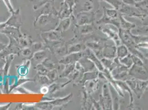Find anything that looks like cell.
<instances>
[{
	"label": "cell",
	"mask_w": 148,
	"mask_h": 110,
	"mask_svg": "<svg viewBox=\"0 0 148 110\" xmlns=\"http://www.w3.org/2000/svg\"><path fill=\"white\" fill-rule=\"evenodd\" d=\"M103 31L106 34H107L111 39H113V41H114V43L117 46H119L120 44V37L118 36V34L116 33L114 31L112 30L111 29H104Z\"/></svg>",
	"instance_id": "1"
},
{
	"label": "cell",
	"mask_w": 148,
	"mask_h": 110,
	"mask_svg": "<svg viewBox=\"0 0 148 110\" xmlns=\"http://www.w3.org/2000/svg\"><path fill=\"white\" fill-rule=\"evenodd\" d=\"M88 56H89V58H90V60H91L96 65L97 68L100 71H104V68L101 64V61H100L97 58V57L92 52L89 51L88 53Z\"/></svg>",
	"instance_id": "2"
},
{
	"label": "cell",
	"mask_w": 148,
	"mask_h": 110,
	"mask_svg": "<svg viewBox=\"0 0 148 110\" xmlns=\"http://www.w3.org/2000/svg\"><path fill=\"white\" fill-rule=\"evenodd\" d=\"M117 54L119 59L124 58L128 55V48L125 45H119L117 48Z\"/></svg>",
	"instance_id": "3"
},
{
	"label": "cell",
	"mask_w": 148,
	"mask_h": 110,
	"mask_svg": "<svg viewBox=\"0 0 148 110\" xmlns=\"http://www.w3.org/2000/svg\"><path fill=\"white\" fill-rule=\"evenodd\" d=\"M120 25L123 29L129 30L135 27V25L127 21L122 16H120Z\"/></svg>",
	"instance_id": "4"
},
{
	"label": "cell",
	"mask_w": 148,
	"mask_h": 110,
	"mask_svg": "<svg viewBox=\"0 0 148 110\" xmlns=\"http://www.w3.org/2000/svg\"><path fill=\"white\" fill-rule=\"evenodd\" d=\"M119 60H120V63L122 64H123L124 65H126V67L127 68H130V67H131L132 64H133L131 55H128L127 56L124 57V58H120Z\"/></svg>",
	"instance_id": "5"
},
{
	"label": "cell",
	"mask_w": 148,
	"mask_h": 110,
	"mask_svg": "<svg viewBox=\"0 0 148 110\" xmlns=\"http://www.w3.org/2000/svg\"><path fill=\"white\" fill-rule=\"evenodd\" d=\"M116 54V51L114 50V47L112 46H107L104 51V55L107 58H112L113 57V55Z\"/></svg>",
	"instance_id": "6"
},
{
	"label": "cell",
	"mask_w": 148,
	"mask_h": 110,
	"mask_svg": "<svg viewBox=\"0 0 148 110\" xmlns=\"http://www.w3.org/2000/svg\"><path fill=\"white\" fill-rule=\"evenodd\" d=\"M108 2L109 3L112 5L116 9H120L122 6V4L121 2L118 0H104Z\"/></svg>",
	"instance_id": "7"
},
{
	"label": "cell",
	"mask_w": 148,
	"mask_h": 110,
	"mask_svg": "<svg viewBox=\"0 0 148 110\" xmlns=\"http://www.w3.org/2000/svg\"><path fill=\"white\" fill-rule=\"evenodd\" d=\"M137 7H140L141 9H148V0H143L140 2H138L135 4Z\"/></svg>",
	"instance_id": "8"
},
{
	"label": "cell",
	"mask_w": 148,
	"mask_h": 110,
	"mask_svg": "<svg viewBox=\"0 0 148 110\" xmlns=\"http://www.w3.org/2000/svg\"><path fill=\"white\" fill-rule=\"evenodd\" d=\"M101 62L104 65V66L107 68H108V69L112 68L114 66V64L112 62V61H111L110 59H108V58H103V59H102V60H101Z\"/></svg>",
	"instance_id": "9"
},
{
	"label": "cell",
	"mask_w": 148,
	"mask_h": 110,
	"mask_svg": "<svg viewBox=\"0 0 148 110\" xmlns=\"http://www.w3.org/2000/svg\"><path fill=\"white\" fill-rule=\"evenodd\" d=\"M106 13L110 18H115L117 16V12L114 9H107Z\"/></svg>",
	"instance_id": "10"
},
{
	"label": "cell",
	"mask_w": 148,
	"mask_h": 110,
	"mask_svg": "<svg viewBox=\"0 0 148 110\" xmlns=\"http://www.w3.org/2000/svg\"><path fill=\"white\" fill-rule=\"evenodd\" d=\"M131 58L133 60V63H134L135 64L139 66H143V62L141 61V60L138 57L134 56V55H131Z\"/></svg>",
	"instance_id": "11"
},
{
	"label": "cell",
	"mask_w": 148,
	"mask_h": 110,
	"mask_svg": "<svg viewBox=\"0 0 148 110\" xmlns=\"http://www.w3.org/2000/svg\"><path fill=\"white\" fill-rule=\"evenodd\" d=\"M135 1H137V2H140V1H143V0H135Z\"/></svg>",
	"instance_id": "12"
}]
</instances>
